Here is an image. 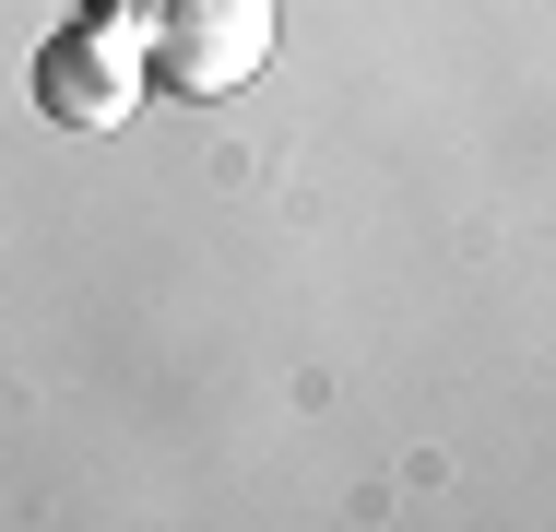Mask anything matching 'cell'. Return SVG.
<instances>
[{
  "mask_svg": "<svg viewBox=\"0 0 556 532\" xmlns=\"http://www.w3.org/2000/svg\"><path fill=\"white\" fill-rule=\"evenodd\" d=\"M273 60V0H166L154 24H142V72L166 84V96H237L249 72Z\"/></svg>",
  "mask_w": 556,
  "mask_h": 532,
  "instance_id": "cell-1",
  "label": "cell"
},
{
  "mask_svg": "<svg viewBox=\"0 0 556 532\" xmlns=\"http://www.w3.org/2000/svg\"><path fill=\"white\" fill-rule=\"evenodd\" d=\"M142 96V24H72V36H48L36 48V106L60 118V130H118Z\"/></svg>",
  "mask_w": 556,
  "mask_h": 532,
  "instance_id": "cell-2",
  "label": "cell"
}]
</instances>
